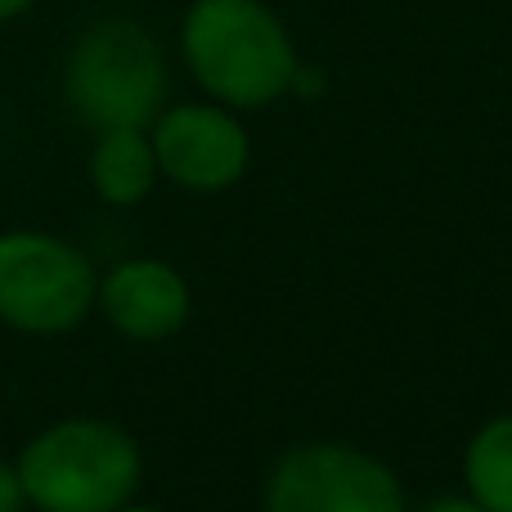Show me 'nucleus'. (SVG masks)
Segmentation results:
<instances>
[{
    "label": "nucleus",
    "instance_id": "nucleus-1",
    "mask_svg": "<svg viewBox=\"0 0 512 512\" xmlns=\"http://www.w3.org/2000/svg\"><path fill=\"white\" fill-rule=\"evenodd\" d=\"M180 50L194 81L225 108L274 104L297 72L288 27L261 0H194L180 23Z\"/></svg>",
    "mask_w": 512,
    "mask_h": 512
},
{
    "label": "nucleus",
    "instance_id": "nucleus-9",
    "mask_svg": "<svg viewBox=\"0 0 512 512\" xmlns=\"http://www.w3.org/2000/svg\"><path fill=\"white\" fill-rule=\"evenodd\" d=\"M463 486L486 512H512V414H495L463 450Z\"/></svg>",
    "mask_w": 512,
    "mask_h": 512
},
{
    "label": "nucleus",
    "instance_id": "nucleus-4",
    "mask_svg": "<svg viewBox=\"0 0 512 512\" xmlns=\"http://www.w3.org/2000/svg\"><path fill=\"white\" fill-rule=\"evenodd\" d=\"M99 297L95 265L41 230L0 234V319L18 333H68Z\"/></svg>",
    "mask_w": 512,
    "mask_h": 512
},
{
    "label": "nucleus",
    "instance_id": "nucleus-3",
    "mask_svg": "<svg viewBox=\"0 0 512 512\" xmlns=\"http://www.w3.org/2000/svg\"><path fill=\"white\" fill-rule=\"evenodd\" d=\"M63 95L95 135L117 126H153L167 99L162 45L135 18H99L72 45Z\"/></svg>",
    "mask_w": 512,
    "mask_h": 512
},
{
    "label": "nucleus",
    "instance_id": "nucleus-6",
    "mask_svg": "<svg viewBox=\"0 0 512 512\" xmlns=\"http://www.w3.org/2000/svg\"><path fill=\"white\" fill-rule=\"evenodd\" d=\"M158 171L194 194H216L243 180L252 140L225 104H176L153 117Z\"/></svg>",
    "mask_w": 512,
    "mask_h": 512
},
{
    "label": "nucleus",
    "instance_id": "nucleus-2",
    "mask_svg": "<svg viewBox=\"0 0 512 512\" xmlns=\"http://www.w3.org/2000/svg\"><path fill=\"white\" fill-rule=\"evenodd\" d=\"M140 472L135 436L108 418H63L18 454L36 512H117L140 490Z\"/></svg>",
    "mask_w": 512,
    "mask_h": 512
},
{
    "label": "nucleus",
    "instance_id": "nucleus-7",
    "mask_svg": "<svg viewBox=\"0 0 512 512\" xmlns=\"http://www.w3.org/2000/svg\"><path fill=\"white\" fill-rule=\"evenodd\" d=\"M99 306H104L108 324L131 342H167L185 328L189 319V283L176 265L158 261V256H135L108 270L99 283Z\"/></svg>",
    "mask_w": 512,
    "mask_h": 512
},
{
    "label": "nucleus",
    "instance_id": "nucleus-11",
    "mask_svg": "<svg viewBox=\"0 0 512 512\" xmlns=\"http://www.w3.org/2000/svg\"><path fill=\"white\" fill-rule=\"evenodd\" d=\"M418 512H486V508H481L472 495H445V499H432V504L418 508Z\"/></svg>",
    "mask_w": 512,
    "mask_h": 512
},
{
    "label": "nucleus",
    "instance_id": "nucleus-10",
    "mask_svg": "<svg viewBox=\"0 0 512 512\" xmlns=\"http://www.w3.org/2000/svg\"><path fill=\"white\" fill-rule=\"evenodd\" d=\"M27 508V490L18 477V463H0V512H23Z\"/></svg>",
    "mask_w": 512,
    "mask_h": 512
},
{
    "label": "nucleus",
    "instance_id": "nucleus-13",
    "mask_svg": "<svg viewBox=\"0 0 512 512\" xmlns=\"http://www.w3.org/2000/svg\"><path fill=\"white\" fill-rule=\"evenodd\" d=\"M117 512H158V508H131V504H126V508H117Z\"/></svg>",
    "mask_w": 512,
    "mask_h": 512
},
{
    "label": "nucleus",
    "instance_id": "nucleus-8",
    "mask_svg": "<svg viewBox=\"0 0 512 512\" xmlns=\"http://www.w3.org/2000/svg\"><path fill=\"white\" fill-rule=\"evenodd\" d=\"M158 153L144 126H117V131H99L95 149H90V185L104 203L135 207L153 194L158 180Z\"/></svg>",
    "mask_w": 512,
    "mask_h": 512
},
{
    "label": "nucleus",
    "instance_id": "nucleus-5",
    "mask_svg": "<svg viewBox=\"0 0 512 512\" xmlns=\"http://www.w3.org/2000/svg\"><path fill=\"white\" fill-rule=\"evenodd\" d=\"M265 512H409L400 477L346 441L292 445L265 481Z\"/></svg>",
    "mask_w": 512,
    "mask_h": 512
},
{
    "label": "nucleus",
    "instance_id": "nucleus-12",
    "mask_svg": "<svg viewBox=\"0 0 512 512\" xmlns=\"http://www.w3.org/2000/svg\"><path fill=\"white\" fill-rule=\"evenodd\" d=\"M23 9H32V0H0V23H9V18H18Z\"/></svg>",
    "mask_w": 512,
    "mask_h": 512
}]
</instances>
